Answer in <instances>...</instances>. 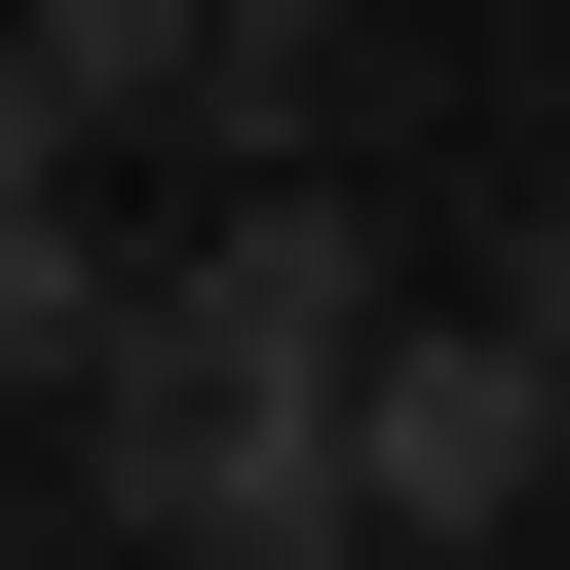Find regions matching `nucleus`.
I'll return each instance as SVG.
<instances>
[{"instance_id": "5", "label": "nucleus", "mask_w": 570, "mask_h": 570, "mask_svg": "<svg viewBox=\"0 0 570 570\" xmlns=\"http://www.w3.org/2000/svg\"><path fill=\"white\" fill-rule=\"evenodd\" d=\"M0 39L77 77V153H228V39H190V0H0Z\"/></svg>"}, {"instance_id": "1", "label": "nucleus", "mask_w": 570, "mask_h": 570, "mask_svg": "<svg viewBox=\"0 0 570 570\" xmlns=\"http://www.w3.org/2000/svg\"><path fill=\"white\" fill-rule=\"evenodd\" d=\"M419 305H456V266H381L343 153H190V190H153V343H190V381H305V419H343Z\"/></svg>"}, {"instance_id": "9", "label": "nucleus", "mask_w": 570, "mask_h": 570, "mask_svg": "<svg viewBox=\"0 0 570 570\" xmlns=\"http://www.w3.org/2000/svg\"><path fill=\"white\" fill-rule=\"evenodd\" d=\"M532 532H570V494H532Z\"/></svg>"}, {"instance_id": "7", "label": "nucleus", "mask_w": 570, "mask_h": 570, "mask_svg": "<svg viewBox=\"0 0 570 570\" xmlns=\"http://www.w3.org/2000/svg\"><path fill=\"white\" fill-rule=\"evenodd\" d=\"M456 305H494V343L570 381V190H494V266H456Z\"/></svg>"}, {"instance_id": "3", "label": "nucleus", "mask_w": 570, "mask_h": 570, "mask_svg": "<svg viewBox=\"0 0 570 570\" xmlns=\"http://www.w3.org/2000/svg\"><path fill=\"white\" fill-rule=\"evenodd\" d=\"M343 494H381V570H494V532L570 494V381H532L494 305H419V343L343 381Z\"/></svg>"}, {"instance_id": "2", "label": "nucleus", "mask_w": 570, "mask_h": 570, "mask_svg": "<svg viewBox=\"0 0 570 570\" xmlns=\"http://www.w3.org/2000/svg\"><path fill=\"white\" fill-rule=\"evenodd\" d=\"M77 419H115V532H153V570H381V494H343V419H305V381H190V343H115Z\"/></svg>"}, {"instance_id": "4", "label": "nucleus", "mask_w": 570, "mask_h": 570, "mask_svg": "<svg viewBox=\"0 0 570 570\" xmlns=\"http://www.w3.org/2000/svg\"><path fill=\"white\" fill-rule=\"evenodd\" d=\"M115 343H153V228H115V153H77V190H0V419L115 381Z\"/></svg>"}, {"instance_id": "6", "label": "nucleus", "mask_w": 570, "mask_h": 570, "mask_svg": "<svg viewBox=\"0 0 570 570\" xmlns=\"http://www.w3.org/2000/svg\"><path fill=\"white\" fill-rule=\"evenodd\" d=\"M190 39H228V153H343V39L381 0H190Z\"/></svg>"}, {"instance_id": "8", "label": "nucleus", "mask_w": 570, "mask_h": 570, "mask_svg": "<svg viewBox=\"0 0 570 570\" xmlns=\"http://www.w3.org/2000/svg\"><path fill=\"white\" fill-rule=\"evenodd\" d=\"M0 190H77V77H39V39H0Z\"/></svg>"}]
</instances>
